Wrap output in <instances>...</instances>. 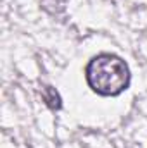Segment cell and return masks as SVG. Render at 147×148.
<instances>
[{"instance_id":"obj_1","label":"cell","mask_w":147,"mask_h":148,"mask_svg":"<svg viewBox=\"0 0 147 148\" xmlns=\"http://www.w3.org/2000/svg\"><path fill=\"white\" fill-rule=\"evenodd\" d=\"M87 83L88 86L104 97H116L121 91H125L130 84V71L123 59L102 53L94 57L87 69Z\"/></svg>"},{"instance_id":"obj_2","label":"cell","mask_w":147,"mask_h":148,"mask_svg":"<svg viewBox=\"0 0 147 148\" xmlns=\"http://www.w3.org/2000/svg\"><path fill=\"white\" fill-rule=\"evenodd\" d=\"M42 97H43V100H45V103L52 109V110H59L61 109V97H59V93L55 91V88H52V86H45L43 90H42Z\"/></svg>"},{"instance_id":"obj_3","label":"cell","mask_w":147,"mask_h":148,"mask_svg":"<svg viewBox=\"0 0 147 148\" xmlns=\"http://www.w3.org/2000/svg\"><path fill=\"white\" fill-rule=\"evenodd\" d=\"M42 7L50 14H61L66 9V0H42Z\"/></svg>"}]
</instances>
